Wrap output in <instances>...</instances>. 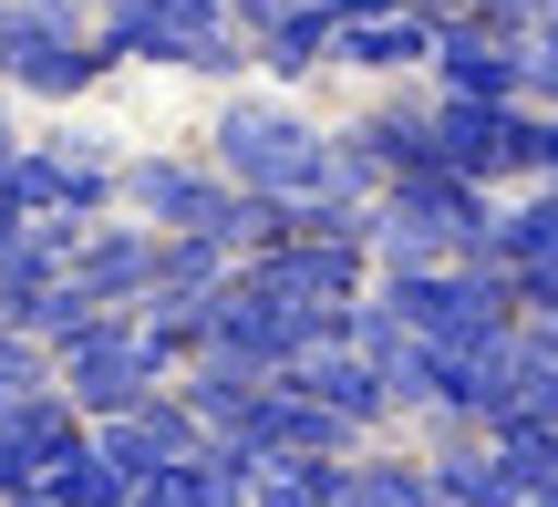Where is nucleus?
Instances as JSON below:
<instances>
[{"label":"nucleus","instance_id":"f8f14e48","mask_svg":"<svg viewBox=\"0 0 558 507\" xmlns=\"http://www.w3.org/2000/svg\"><path fill=\"white\" fill-rule=\"evenodd\" d=\"M83 435H94V414H83L62 384H41V394H21V405H0V507H11L21 487H41V476L83 446Z\"/></svg>","mask_w":558,"mask_h":507},{"label":"nucleus","instance_id":"7ed1b4c3","mask_svg":"<svg viewBox=\"0 0 558 507\" xmlns=\"http://www.w3.org/2000/svg\"><path fill=\"white\" fill-rule=\"evenodd\" d=\"M207 166H228L248 197H320L331 186V124H311L290 94H228L207 114Z\"/></svg>","mask_w":558,"mask_h":507},{"label":"nucleus","instance_id":"cd10ccee","mask_svg":"<svg viewBox=\"0 0 558 507\" xmlns=\"http://www.w3.org/2000/svg\"><path fill=\"white\" fill-rule=\"evenodd\" d=\"M486 446H497V467L518 476V497L558 487V425H486Z\"/></svg>","mask_w":558,"mask_h":507},{"label":"nucleus","instance_id":"f03ea898","mask_svg":"<svg viewBox=\"0 0 558 507\" xmlns=\"http://www.w3.org/2000/svg\"><path fill=\"white\" fill-rule=\"evenodd\" d=\"M497 186L456 177V166H393L373 197V269H424V259H486V239H497Z\"/></svg>","mask_w":558,"mask_h":507},{"label":"nucleus","instance_id":"20e7f679","mask_svg":"<svg viewBox=\"0 0 558 507\" xmlns=\"http://www.w3.org/2000/svg\"><path fill=\"white\" fill-rule=\"evenodd\" d=\"M373 301L414 342H476L518 322V269L507 259H424V269H373Z\"/></svg>","mask_w":558,"mask_h":507},{"label":"nucleus","instance_id":"2eb2a0df","mask_svg":"<svg viewBox=\"0 0 558 507\" xmlns=\"http://www.w3.org/2000/svg\"><path fill=\"white\" fill-rule=\"evenodd\" d=\"M259 269L269 290H290L300 311H331V301H362L373 290V239H331V228H300L290 249H259Z\"/></svg>","mask_w":558,"mask_h":507},{"label":"nucleus","instance_id":"39448f33","mask_svg":"<svg viewBox=\"0 0 558 507\" xmlns=\"http://www.w3.org/2000/svg\"><path fill=\"white\" fill-rule=\"evenodd\" d=\"M94 83H114L94 41V11H41V0H0V94L21 104H83Z\"/></svg>","mask_w":558,"mask_h":507},{"label":"nucleus","instance_id":"5701e85b","mask_svg":"<svg viewBox=\"0 0 558 507\" xmlns=\"http://www.w3.org/2000/svg\"><path fill=\"white\" fill-rule=\"evenodd\" d=\"M341 507H435V467L393 446H362L341 456Z\"/></svg>","mask_w":558,"mask_h":507},{"label":"nucleus","instance_id":"9b49d317","mask_svg":"<svg viewBox=\"0 0 558 507\" xmlns=\"http://www.w3.org/2000/svg\"><path fill=\"white\" fill-rule=\"evenodd\" d=\"M424 83H435V94H476V104H518L527 94V41L518 32H486L476 11H445Z\"/></svg>","mask_w":558,"mask_h":507},{"label":"nucleus","instance_id":"6ab92c4d","mask_svg":"<svg viewBox=\"0 0 558 507\" xmlns=\"http://www.w3.org/2000/svg\"><path fill=\"white\" fill-rule=\"evenodd\" d=\"M424 467H435L445 507H518V476L497 467V446L476 425H424Z\"/></svg>","mask_w":558,"mask_h":507},{"label":"nucleus","instance_id":"bb28decb","mask_svg":"<svg viewBox=\"0 0 558 507\" xmlns=\"http://www.w3.org/2000/svg\"><path fill=\"white\" fill-rule=\"evenodd\" d=\"M41 487H52V507H114L124 487H135V476H124V467H114V456H104V446H94V435H83V446H73V456H62V467H52V476H41Z\"/></svg>","mask_w":558,"mask_h":507},{"label":"nucleus","instance_id":"6e6552de","mask_svg":"<svg viewBox=\"0 0 558 507\" xmlns=\"http://www.w3.org/2000/svg\"><path fill=\"white\" fill-rule=\"evenodd\" d=\"M538 104H476V94H435V156L456 166V177H476V186H527L538 177Z\"/></svg>","mask_w":558,"mask_h":507},{"label":"nucleus","instance_id":"1a4fd4ad","mask_svg":"<svg viewBox=\"0 0 558 507\" xmlns=\"http://www.w3.org/2000/svg\"><path fill=\"white\" fill-rule=\"evenodd\" d=\"M207 352H228V363H248V373H290L300 352H311V311L239 259L218 290H207Z\"/></svg>","mask_w":558,"mask_h":507},{"label":"nucleus","instance_id":"a211bd4d","mask_svg":"<svg viewBox=\"0 0 558 507\" xmlns=\"http://www.w3.org/2000/svg\"><path fill=\"white\" fill-rule=\"evenodd\" d=\"M290 384H311L320 405H331V414H352L362 435H383V425H393V394H383V373H373V352H362V342H311V352L290 363Z\"/></svg>","mask_w":558,"mask_h":507},{"label":"nucleus","instance_id":"c756f323","mask_svg":"<svg viewBox=\"0 0 558 507\" xmlns=\"http://www.w3.org/2000/svg\"><path fill=\"white\" fill-rule=\"evenodd\" d=\"M527 104H548V114H558V21L527 32Z\"/></svg>","mask_w":558,"mask_h":507},{"label":"nucleus","instance_id":"72a5a7b5","mask_svg":"<svg viewBox=\"0 0 558 507\" xmlns=\"http://www.w3.org/2000/svg\"><path fill=\"white\" fill-rule=\"evenodd\" d=\"M518 507H558V487H538V497H518Z\"/></svg>","mask_w":558,"mask_h":507},{"label":"nucleus","instance_id":"b1692460","mask_svg":"<svg viewBox=\"0 0 558 507\" xmlns=\"http://www.w3.org/2000/svg\"><path fill=\"white\" fill-rule=\"evenodd\" d=\"M248 507H341V456H259Z\"/></svg>","mask_w":558,"mask_h":507},{"label":"nucleus","instance_id":"ddd939ff","mask_svg":"<svg viewBox=\"0 0 558 507\" xmlns=\"http://www.w3.org/2000/svg\"><path fill=\"white\" fill-rule=\"evenodd\" d=\"M435 352V414L424 425H497L507 384H518V322L507 331H476V342H424Z\"/></svg>","mask_w":558,"mask_h":507},{"label":"nucleus","instance_id":"4be33fe9","mask_svg":"<svg viewBox=\"0 0 558 507\" xmlns=\"http://www.w3.org/2000/svg\"><path fill=\"white\" fill-rule=\"evenodd\" d=\"M486 259H507V269H558V186H548V177L507 186V207H497V239H486Z\"/></svg>","mask_w":558,"mask_h":507},{"label":"nucleus","instance_id":"aec40b11","mask_svg":"<svg viewBox=\"0 0 558 507\" xmlns=\"http://www.w3.org/2000/svg\"><path fill=\"white\" fill-rule=\"evenodd\" d=\"M248 52H259V83H320L331 73V11L320 0H290L279 21L248 32Z\"/></svg>","mask_w":558,"mask_h":507},{"label":"nucleus","instance_id":"393cba45","mask_svg":"<svg viewBox=\"0 0 558 507\" xmlns=\"http://www.w3.org/2000/svg\"><path fill=\"white\" fill-rule=\"evenodd\" d=\"M83 322H94V290H83L73 269H62V280H41L32 301L11 311V331H32L41 352H62V342H73V331H83Z\"/></svg>","mask_w":558,"mask_h":507},{"label":"nucleus","instance_id":"2f4dec72","mask_svg":"<svg viewBox=\"0 0 558 507\" xmlns=\"http://www.w3.org/2000/svg\"><path fill=\"white\" fill-rule=\"evenodd\" d=\"M21 145H32V135H21V94H0V166H11Z\"/></svg>","mask_w":558,"mask_h":507},{"label":"nucleus","instance_id":"473e14b6","mask_svg":"<svg viewBox=\"0 0 558 507\" xmlns=\"http://www.w3.org/2000/svg\"><path fill=\"white\" fill-rule=\"evenodd\" d=\"M538 114H548V104H538ZM538 177H548V186H558V114H548V124H538Z\"/></svg>","mask_w":558,"mask_h":507},{"label":"nucleus","instance_id":"a878e982","mask_svg":"<svg viewBox=\"0 0 558 507\" xmlns=\"http://www.w3.org/2000/svg\"><path fill=\"white\" fill-rule=\"evenodd\" d=\"M228 269H239V249H228V239H166V259H156V301H207Z\"/></svg>","mask_w":558,"mask_h":507},{"label":"nucleus","instance_id":"0eeeda50","mask_svg":"<svg viewBox=\"0 0 558 507\" xmlns=\"http://www.w3.org/2000/svg\"><path fill=\"white\" fill-rule=\"evenodd\" d=\"M52 384L73 394L83 414H124L135 394L177 384V363L156 352V331H145V311H94V322H83L73 342L52 352Z\"/></svg>","mask_w":558,"mask_h":507},{"label":"nucleus","instance_id":"7c9ffc66","mask_svg":"<svg viewBox=\"0 0 558 507\" xmlns=\"http://www.w3.org/2000/svg\"><path fill=\"white\" fill-rule=\"evenodd\" d=\"M456 11H476L486 32H518V41H527V32L548 21V0H456Z\"/></svg>","mask_w":558,"mask_h":507},{"label":"nucleus","instance_id":"4468645a","mask_svg":"<svg viewBox=\"0 0 558 507\" xmlns=\"http://www.w3.org/2000/svg\"><path fill=\"white\" fill-rule=\"evenodd\" d=\"M94 446L114 456L124 476H156V467H177V456L207 446V414L186 405L177 384H156V394H135L124 414H94Z\"/></svg>","mask_w":558,"mask_h":507},{"label":"nucleus","instance_id":"c85d7f7f","mask_svg":"<svg viewBox=\"0 0 558 507\" xmlns=\"http://www.w3.org/2000/svg\"><path fill=\"white\" fill-rule=\"evenodd\" d=\"M41 384H52V352L0 322V405H21V394H41Z\"/></svg>","mask_w":558,"mask_h":507},{"label":"nucleus","instance_id":"f3484780","mask_svg":"<svg viewBox=\"0 0 558 507\" xmlns=\"http://www.w3.org/2000/svg\"><path fill=\"white\" fill-rule=\"evenodd\" d=\"M424 62H435V21H424V11H373V21H341V32H331V73L424 83Z\"/></svg>","mask_w":558,"mask_h":507},{"label":"nucleus","instance_id":"f257e3e1","mask_svg":"<svg viewBox=\"0 0 558 507\" xmlns=\"http://www.w3.org/2000/svg\"><path fill=\"white\" fill-rule=\"evenodd\" d=\"M94 41L104 62H145L177 83H259V52L228 21V0H94Z\"/></svg>","mask_w":558,"mask_h":507},{"label":"nucleus","instance_id":"f704fd0d","mask_svg":"<svg viewBox=\"0 0 558 507\" xmlns=\"http://www.w3.org/2000/svg\"><path fill=\"white\" fill-rule=\"evenodd\" d=\"M41 11H94V0H41Z\"/></svg>","mask_w":558,"mask_h":507},{"label":"nucleus","instance_id":"412c9836","mask_svg":"<svg viewBox=\"0 0 558 507\" xmlns=\"http://www.w3.org/2000/svg\"><path fill=\"white\" fill-rule=\"evenodd\" d=\"M41 156H52V207H73V218H104L124 197V156L104 135H41Z\"/></svg>","mask_w":558,"mask_h":507},{"label":"nucleus","instance_id":"c9c22d12","mask_svg":"<svg viewBox=\"0 0 558 507\" xmlns=\"http://www.w3.org/2000/svg\"><path fill=\"white\" fill-rule=\"evenodd\" d=\"M548 21H558V0H548Z\"/></svg>","mask_w":558,"mask_h":507},{"label":"nucleus","instance_id":"dca6fc26","mask_svg":"<svg viewBox=\"0 0 558 507\" xmlns=\"http://www.w3.org/2000/svg\"><path fill=\"white\" fill-rule=\"evenodd\" d=\"M352 156H373L383 177L393 166H435V83H383V94H362V114L331 124Z\"/></svg>","mask_w":558,"mask_h":507},{"label":"nucleus","instance_id":"9d476101","mask_svg":"<svg viewBox=\"0 0 558 507\" xmlns=\"http://www.w3.org/2000/svg\"><path fill=\"white\" fill-rule=\"evenodd\" d=\"M156 259H166V228H145V218H124V207H104V218H83L73 280L94 290V311H145V301H156Z\"/></svg>","mask_w":558,"mask_h":507},{"label":"nucleus","instance_id":"423d86ee","mask_svg":"<svg viewBox=\"0 0 558 507\" xmlns=\"http://www.w3.org/2000/svg\"><path fill=\"white\" fill-rule=\"evenodd\" d=\"M124 218H145V228H166V239H228L239 249V218H248V186L228 177V166H207V156H124Z\"/></svg>","mask_w":558,"mask_h":507}]
</instances>
